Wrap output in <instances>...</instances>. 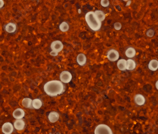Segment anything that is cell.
<instances>
[{"mask_svg": "<svg viewBox=\"0 0 158 134\" xmlns=\"http://www.w3.org/2000/svg\"><path fill=\"white\" fill-rule=\"evenodd\" d=\"M43 89L47 95L51 97H55L63 93L65 91V86L60 80H54L45 83Z\"/></svg>", "mask_w": 158, "mask_h": 134, "instance_id": "cell-1", "label": "cell"}, {"mask_svg": "<svg viewBox=\"0 0 158 134\" xmlns=\"http://www.w3.org/2000/svg\"><path fill=\"white\" fill-rule=\"evenodd\" d=\"M85 20L89 28L93 31H98L101 28L102 22L97 18L93 11L87 12L85 15Z\"/></svg>", "mask_w": 158, "mask_h": 134, "instance_id": "cell-2", "label": "cell"}, {"mask_svg": "<svg viewBox=\"0 0 158 134\" xmlns=\"http://www.w3.org/2000/svg\"><path fill=\"white\" fill-rule=\"evenodd\" d=\"M63 48L64 45L61 41L60 40L53 41L50 44V49L52 50L50 54L53 57L57 56L58 53L63 50Z\"/></svg>", "mask_w": 158, "mask_h": 134, "instance_id": "cell-3", "label": "cell"}, {"mask_svg": "<svg viewBox=\"0 0 158 134\" xmlns=\"http://www.w3.org/2000/svg\"><path fill=\"white\" fill-rule=\"evenodd\" d=\"M94 134H114L111 127L104 124H100L96 126Z\"/></svg>", "mask_w": 158, "mask_h": 134, "instance_id": "cell-4", "label": "cell"}, {"mask_svg": "<svg viewBox=\"0 0 158 134\" xmlns=\"http://www.w3.org/2000/svg\"><path fill=\"white\" fill-rule=\"evenodd\" d=\"M107 58L109 61L115 62L117 61L120 57V54L118 50L115 49H110L107 52Z\"/></svg>", "mask_w": 158, "mask_h": 134, "instance_id": "cell-5", "label": "cell"}, {"mask_svg": "<svg viewBox=\"0 0 158 134\" xmlns=\"http://www.w3.org/2000/svg\"><path fill=\"white\" fill-rule=\"evenodd\" d=\"M60 81L63 83L67 84L70 82L72 79V75L70 72L64 71L61 72L60 75Z\"/></svg>", "mask_w": 158, "mask_h": 134, "instance_id": "cell-6", "label": "cell"}, {"mask_svg": "<svg viewBox=\"0 0 158 134\" xmlns=\"http://www.w3.org/2000/svg\"><path fill=\"white\" fill-rule=\"evenodd\" d=\"M14 125L9 122L4 123L1 127V130L4 134H12L14 132Z\"/></svg>", "mask_w": 158, "mask_h": 134, "instance_id": "cell-7", "label": "cell"}, {"mask_svg": "<svg viewBox=\"0 0 158 134\" xmlns=\"http://www.w3.org/2000/svg\"><path fill=\"white\" fill-rule=\"evenodd\" d=\"M14 128L18 131H22L24 129L26 123L24 120L22 119H16L14 122Z\"/></svg>", "mask_w": 158, "mask_h": 134, "instance_id": "cell-8", "label": "cell"}, {"mask_svg": "<svg viewBox=\"0 0 158 134\" xmlns=\"http://www.w3.org/2000/svg\"><path fill=\"white\" fill-rule=\"evenodd\" d=\"M134 101L138 106H143L146 102V99L145 97L140 94H137L134 97Z\"/></svg>", "mask_w": 158, "mask_h": 134, "instance_id": "cell-9", "label": "cell"}, {"mask_svg": "<svg viewBox=\"0 0 158 134\" xmlns=\"http://www.w3.org/2000/svg\"><path fill=\"white\" fill-rule=\"evenodd\" d=\"M4 29L9 33H14L16 31L17 27L15 23L10 22L4 25Z\"/></svg>", "mask_w": 158, "mask_h": 134, "instance_id": "cell-10", "label": "cell"}, {"mask_svg": "<svg viewBox=\"0 0 158 134\" xmlns=\"http://www.w3.org/2000/svg\"><path fill=\"white\" fill-rule=\"evenodd\" d=\"M25 115L24 110L21 108H17L12 113V116L15 119H22Z\"/></svg>", "mask_w": 158, "mask_h": 134, "instance_id": "cell-11", "label": "cell"}, {"mask_svg": "<svg viewBox=\"0 0 158 134\" xmlns=\"http://www.w3.org/2000/svg\"><path fill=\"white\" fill-rule=\"evenodd\" d=\"M60 119V114L56 111H51L48 115L49 121L52 123L57 122Z\"/></svg>", "mask_w": 158, "mask_h": 134, "instance_id": "cell-12", "label": "cell"}, {"mask_svg": "<svg viewBox=\"0 0 158 134\" xmlns=\"http://www.w3.org/2000/svg\"><path fill=\"white\" fill-rule=\"evenodd\" d=\"M76 61L80 66H84L87 61V57L85 54L82 53L78 54L76 58Z\"/></svg>", "mask_w": 158, "mask_h": 134, "instance_id": "cell-13", "label": "cell"}, {"mask_svg": "<svg viewBox=\"0 0 158 134\" xmlns=\"http://www.w3.org/2000/svg\"><path fill=\"white\" fill-rule=\"evenodd\" d=\"M136 54V51L132 47H129L125 50V55L128 58H133Z\"/></svg>", "mask_w": 158, "mask_h": 134, "instance_id": "cell-14", "label": "cell"}, {"mask_svg": "<svg viewBox=\"0 0 158 134\" xmlns=\"http://www.w3.org/2000/svg\"><path fill=\"white\" fill-rule=\"evenodd\" d=\"M136 67V63L132 58L126 60V70L133 71Z\"/></svg>", "mask_w": 158, "mask_h": 134, "instance_id": "cell-15", "label": "cell"}, {"mask_svg": "<svg viewBox=\"0 0 158 134\" xmlns=\"http://www.w3.org/2000/svg\"><path fill=\"white\" fill-rule=\"evenodd\" d=\"M148 67L150 71H155L158 69V61L156 59H153V60L150 61L149 64H148Z\"/></svg>", "mask_w": 158, "mask_h": 134, "instance_id": "cell-16", "label": "cell"}, {"mask_svg": "<svg viewBox=\"0 0 158 134\" xmlns=\"http://www.w3.org/2000/svg\"><path fill=\"white\" fill-rule=\"evenodd\" d=\"M42 100L39 98L33 99L32 102V108H34L35 110H39L42 107Z\"/></svg>", "mask_w": 158, "mask_h": 134, "instance_id": "cell-17", "label": "cell"}, {"mask_svg": "<svg viewBox=\"0 0 158 134\" xmlns=\"http://www.w3.org/2000/svg\"><path fill=\"white\" fill-rule=\"evenodd\" d=\"M117 67L120 71H124L126 70V60L124 58L118 60L117 63Z\"/></svg>", "mask_w": 158, "mask_h": 134, "instance_id": "cell-18", "label": "cell"}, {"mask_svg": "<svg viewBox=\"0 0 158 134\" xmlns=\"http://www.w3.org/2000/svg\"><path fill=\"white\" fill-rule=\"evenodd\" d=\"M33 99L29 98H25L22 100V106L26 108H32Z\"/></svg>", "mask_w": 158, "mask_h": 134, "instance_id": "cell-19", "label": "cell"}, {"mask_svg": "<svg viewBox=\"0 0 158 134\" xmlns=\"http://www.w3.org/2000/svg\"><path fill=\"white\" fill-rule=\"evenodd\" d=\"M94 12H95V14H96V16L97 17V18H98L99 20L101 22H103L105 20V18H106V15L103 11L97 10L95 11Z\"/></svg>", "mask_w": 158, "mask_h": 134, "instance_id": "cell-20", "label": "cell"}, {"mask_svg": "<svg viewBox=\"0 0 158 134\" xmlns=\"http://www.w3.org/2000/svg\"><path fill=\"white\" fill-rule=\"evenodd\" d=\"M59 28L60 31L63 33H65L68 31L69 29V25L68 22H63L60 23L59 26Z\"/></svg>", "mask_w": 158, "mask_h": 134, "instance_id": "cell-21", "label": "cell"}, {"mask_svg": "<svg viewBox=\"0 0 158 134\" xmlns=\"http://www.w3.org/2000/svg\"><path fill=\"white\" fill-rule=\"evenodd\" d=\"M100 4L103 7H108L110 5V1L108 0H101L100 1Z\"/></svg>", "mask_w": 158, "mask_h": 134, "instance_id": "cell-22", "label": "cell"}, {"mask_svg": "<svg viewBox=\"0 0 158 134\" xmlns=\"http://www.w3.org/2000/svg\"><path fill=\"white\" fill-rule=\"evenodd\" d=\"M122 24H121L120 22H115V23H114V28H115V30H117V31L120 30L121 29H122Z\"/></svg>", "mask_w": 158, "mask_h": 134, "instance_id": "cell-23", "label": "cell"}, {"mask_svg": "<svg viewBox=\"0 0 158 134\" xmlns=\"http://www.w3.org/2000/svg\"><path fill=\"white\" fill-rule=\"evenodd\" d=\"M154 35V30H153V29H150L146 33V35L148 37H150V38L153 37Z\"/></svg>", "mask_w": 158, "mask_h": 134, "instance_id": "cell-24", "label": "cell"}, {"mask_svg": "<svg viewBox=\"0 0 158 134\" xmlns=\"http://www.w3.org/2000/svg\"><path fill=\"white\" fill-rule=\"evenodd\" d=\"M4 1L3 0H0V9L3 8L4 7Z\"/></svg>", "mask_w": 158, "mask_h": 134, "instance_id": "cell-25", "label": "cell"}, {"mask_svg": "<svg viewBox=\"0 0 158 134\" xmlns=\"http://www.w3.org/2000/svg\"><path fill=\"white\" fill-rule=\"evenodd\" d=\"M158 81H157V82H156V84H155L156 88H157V89H158Z\"/></svg>", "mask_w": 158, "mask_h": 134, "instance_id": "cell-26", "label": "cell"}, {"mask_svg": "<svg viewBox=\"0 0 158 134\" xmlns=\"http://www.w3.org/2000/svg\"><path fill=\"white\" fill-rule=\"evenodd\" d=\"M78 12H79V14H80L81 13V10L80 9L78 10Z\"/></svg>", "mask_w": 158, "mask_h": 134, "instance_id": "cell-27", "label": "cell"}]
</instances>
